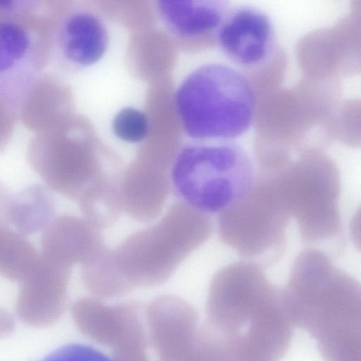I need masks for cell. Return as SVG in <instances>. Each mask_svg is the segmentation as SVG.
Segmentation results:
<instances>
[{
    "label": "cell",
    "mask_w": 361,
    "mask_h": 361,
    "mask_svg": "<svg viewBox=\"0 0 361 361\" xmlns=\"http://www.w3.org/2000/svg\"><path fill=\"white\" fill-rule=\"evenodd\" d=\"M291 218L270 176L258 174L248 193L218 215L217 230L239 256L267 267L281 257Z\"/></svg>",
    "instance_id": "5b68a950"
},
{
    "label": "cell",
    "mask_w": 361,
    "mask_h": 361,
    "mask_svg": "<svg viewBox=\"0 0 361 361\" xmlns=\"http://www.w3.org/2000/svg\"><path fill=\"white\" fill-rule=\"evenodd\" d=\"M77 328L94 341L112 351L128 343L144 329L138 307L132 304L107 306L92 300H80L71 310Z\"/></svg>",
    "instance_id": "8fae6325"
},
{
    "label": "cell",
    "mask_w": 361,
    "mask_h": 361,
    "mask_svg": "<svg viewBox=\"0 0 361 361\" xmlns=\"http://www.w3.org/2000/svg\"><path fill=\"white\" fill-rule=\"evenodd\" d=\"M36 6L35 1H0V11L6 14H16L26 10H30Z\"/></svg>",
    "instance_id": "e0dca14e"
},
{
    "label": "cell",
    "mask_w": 361,
    "mask_h": 361,
    "mask_svg": "<svg viewBox=\"0 0 361 361\" xmlns=\"http://www.w3.org/2000/svg\"><path fill=\"white\" fill-rule=\"evenodd\" d=\"M281 305V288L268 279L262 264L233 262L211 280L203 326L219 336H237Z\"/></svg>",
    "instance_id": "8992f818"
},
{
    "label": "cell",
    "mask_w": 361,
    "mask_h": 361,
    "mask_svg": "<svg viewBox=\"0 0 361 361\" xmlns=\"http://www.w3.org/2000/svg\"><path fill=\"white\" fill-rule=\"evenodd\" d=\"M41 361H112L92 346L71 343L54 350Z\"/></svg>",
    "instance_id": "2e32d148"
},
{
    "label": "cell",
    "mask_w": 361,
    "mask_h": 361,
    "mask_svg": "<svg viewBox=\"0 0 361 361\" xmlns=\"http://www.w3.org/2000/svg\"><path fill=\"white\" fill-rule=\"evenodd\" d=\"M273 176L305 245L325 250L343 240L338 207L340 173L329 155L322 150H303Z\"/></svg>",
    "instance_id": "277c9868"
},
{
    "label": "cell",
    "mask_w": 361,
    "mask_h": 361,
    "mask_svg": "<svg viewBox=\"0 0 361 361\" xmlns=\"http://www.w3.org/2000/svg\"><path fill=\"white\" fill-rule=\"evenodd\" d=\"M218 37L221 47L231 59L241 65L254 66L269 56L274 32L271 23L264 13L243 8L226 18Z\"/></svg>",
    "instance_id": "7c38bea8"
},
{
    "label": "cell",
    "mask_w": 361,
    "mask_h": 361,
    "mask_svg": "<svg viewBox=\"0 0 361 361\" xmlns=\"http://www.w3.org/2000/svg\"><path fill=\"white\" fill-rule=\"evenodd\" d=\"M226 6L216 1L161 0L155 10L161 22L183 37H196L220 27L227 17Z\"/></svg>",
    "instance_id": "4fadbf2b"
},
{
    "label": "cell",
    "mask_w": 361,
    "mask_h": 361,
    "mask_svg": "<svg viewBox=\"0 0 361 361\" xmlns=\"http://www.w3.org/2000/svg\"><path fill=\"white\" fill-rule=\"evenodd\" d=\"M281 298L293 326L310 334L317 347L361 337V283L320 250L297 255Z\"/></svg>",
    "instance_id": "6da1fadb"
},
{
    "label": "cell",
    "mask_w": 361,
    "mask_h": 361,
    "mask_svg": "<svg viewBox=\"0 0 361 361\" xmlns=\"http://www.w3.org/2000/svg\"><path fill=\"white\" fill-rule=\"evenodd\" d=\"M104 17L87 6L74 7L61 18L52 37L53 56L68 71H80L99 62L110 46Z\"/></svg>",
    "instance_id": "30bf717a"
},
{
    "label": "cell",
    "mask_w": 361,
    "mask_h": 361,
    "mask_svg": "<svg viewBox=\"0 0 361 361\" xmlns=\"http://www.w3.org/2000/svg\"><path fill=\"white\" fill-rule=\"evenodd\" d=\"M350 236L355 247L361 252V206L355 211L350 220Z\"/></svg>",
    "instance_id": "ac0fdd59"
},
{
    "label": "cell",
    "mask_w": 361,
    "mask_h": 361,
    "mask_svg": "<svg viewBox=\"0 0 361 361\" xmlns=\"http://www.w3.org/2000/svg\"><path fill=\"white\" fill-rule=\"evenodd\" d=\"M333 87L336 111L361 128V49L349 56Z\"/></svg>",
    "instance_id": "5bb4252c"
},
{
    "label": "cell",
    "mask_w": 361,
    "mask_h": 361,
    "mask_svg": "<svg viewBox=\"0 0 361 361\" xmlns=\"http://www.w3.org/2000/svg\"><path fill=\"white\" fill-rule=\"evenodd\" d=\"M171 176L178 200L208 216L238 203L257 178L250 156L231 140L188 143L178 152Z\"/></svg>",
    "instance_id": "3957f363"
},
{
    "label": "cell",
    "mask_w": 361,
    "mask_h": 361,
    "mask_svg": "<svg viewBox=\"0 0 361 361\" xmlns=\"http://www.w3.org/2000/svg\"><path fill=\"white\" fill-rule=\"evenodd\" d=\"M114 135L128 143H139L147 137L149 121L147 115L134 106H124L119 109L111 121Z\"/></svg>",
    "instance_id": "9a60e30c"
},
{
    "label": "cell",
    "mask_w": 361,
    "mask_h": 361,
    "mask_svg": "<svg viewBox=\"0 0 361 361\" xmlns=\"http://www.w3.org/2000/svg\"><path fill=\"white\" fill-rule=\"evenodd\" d=\"M213 232L209 216L183 201L173 202L162 219L144 237V273L142 283L166 281Z\"/></svg>",
    "instance_id": "52a82bcc"
},
{
    "label": "cell",
    "mask_w": 361,
    "mask_h": 361,
    "mask_svg": "<svg viewBox=\"0 0 361 361\" xmlns=\"http://www.w3.org/2000/svg\"><path fill=\"white\" fill-rule=\"evenodd\" d=\"M146 319L158 361H194L200 326L190 302L175 295L160 296L148 305Z\"/></svg>",
    "instance_id": "9c48e42d"
},
{
    "label": "cell",
    "mask_w": 361,
    "mask_h": 361,
    "mask_svg": "<svg viewBox=\"0 0 361 361\" xmlns=\"http://www.w3.org/2000/svg\"><path fill=\"white\" fill-rule=\"evenodd\" d=\"M176 106L186 134L195 140H231L250 128L255 96L237 70L209 63L192 71L177 89Z\"/></svg>",
    "instance_id": "7a4b0ae2"
},
{
    "label": "cell",
    "mask_w": 361,
    "mask_h": 361,
    "mask_svg": "<svg viewBox=\"0 0 361 361\" xmlns=\"http://www.w3.org/2000/svg\"><path fill=\"white\" fill-rule=\"evenodd\" d=\"M36 35L10 19L0 20V99L8 112L21 106L40 74Z\"/></svg>",
    "instance_id": "ba28073f"
}]
</instances>
